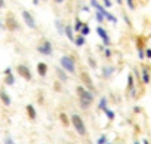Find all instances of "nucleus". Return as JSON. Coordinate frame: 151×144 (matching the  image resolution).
<instances>
[{
  "label": "nucleus",
  "mask_w": 151,
  "mask_h": 144,
  "mask_svg": "<svg viewBox=\"0 0 151 144\" xmlns=\"http://www.w3.org/2000/svg\"><path fill=\"white\" fill-rule=\"evenodd\" d=\"M142 144H150V141H148L147 138H144V140H142Z\"/></svg>",
  "instance_id": "nucleus-42"
},
{
  "label": "nucleus",
  "mask_w": 151,
  "mask_h": 144,
  "mask_svg": "<svg viewBox=\"0 0 151 144\" xmlns=\"http://www.w3.org/2000/svg\"><path fill=\"white\" fill-rule=\"evenodd\" d=\"M58 120H59V123L62 125V128H70V126H71L70 116H68L65 111H61V113L58 114Z\"/></svg>",
  "instance_id": "nucleus-16"
},
{
  "label": "nucleus",
  "mask_w": 151,
  "mask_h": 144,
  "mask_svg": "<svg viewBox=\"0 0 151 144\" xmlns=\"http://www.w3.org/2000/svg\"><path fill=\"white\" fill-rule=\"evenodd\" d=\"M52 2H53V3H56V5H62V3L65 2V0H52Z\"/></svg>",
  "instance_id": "nucleus-40"
},
{
  "label": "nucleus",
  "mask_w": 151,
  "mask_h": 144,
  "mask_svg": "<svg viewBox=\"0 0 151 144\" xmlns=\"http://www.w3.org/2000/svg\"><path fill=\"white\" fill-rule=\"evenodd\" d=\"M104 114L108 117V120H110V122H113V120L116 119V113H114L111 109H107V110H104Z\"/></svg>",
  "instance_id": "nucleus-26"
},
{
  "label": "nucleus",
  "mask_w": 151,
  "mask_h": 144,
  "mask_svg": "<svg viewBox=\"0 0 151 144\" xmlns=\"http://www.w3.org/2000/svg\"><path fill=\"white\" fill-rule=\"evenodd\" d=\"M104 55H105V58H111V55H113L111 49H110V48H105V49H104Z\"/></svg>",
  "instance_id": "nucleus-33"
},
{
  "label": "nucleus",
  "mask_w": 151,
  "mask_h": 144,
  "mask_svg": "<svg viewBox=\"0 0 151 144\" xmlns=\"http://www.w3.org/2000/svg\"><path fill=\"white\" fill-rule=\"evenodd\" d=\"M3 21H5V25H6V30H8V31L17 33V31L21 30V22L18 21V18H17L12 12H8Z\"/></svg>",
  "instance_id": "nucleus-5"
},
{
  "label": "nucleus",
  "mask_w": 151,
  "mask_h": 144,
  "mask_svg": "<svg viewBox=\"0 0 151 144\" xmlns=\"http://www.w3.org/2000/svg\"><path fill=\"white\" fill-rule=\"evenodd\" d=\"M3 144H15V141H14V138H12L11 135H6V137H5Z\"/></svg>",
  "instance_id": "nucleus-31"
},
{
  "label": "nucleus",
  "mask_w": 151,
  "mask_h": 144,
  "mask_svg": "<svg viewBox=\"0 0 151 144\" xmlns=\"http://www.w3.org/2000/svg\"><path fill=\"white\" fill-rule=\"evenodd\" d=\"M88 64H89V67L92 70H96L98 68V62H96V59L93 56H88Z\"/></svg>",
  "instance_id": "nucleus-25"
},
{
  "label": "nucleus",
  "mask_w": 151,
  "mask_h": 144,
  "mask_svg": "<svg viewBox=\"0 0 151 144\" xmlns=\"http://www.w3.org/2000/svg\"><path fill=\"white\" fill-rule=\"evenodd\" d=\"M79 77H80V82H82V85H83L86 89H89L91 92L96 94V86H95V82H93L92 76L88 73V71L82 70L80 73H79Z\"/></svg>",
  "instance_id": "nucleus-6"
},
{
  "label": "nucleus",
  "mask_w": 151,
  "mask_h": 144,
  "mask_svg": "<svg viewBox=\"0 0 151 144\" xmlns=\"http://www.w3.org/2000/svg\"><path fill=\"white\" fill-rule=\"evenodd\" d=\"M99 111H104V110H107L108 109V98L104 95V97H101L99 98V103H98V107H96Z\"/></svg>",
  "instance_id": "nucleus-20"
},
{
  "label": "nucleus",
  "mask_w": 151,
  "mask_h": 144,
  "mask_svg": "<svg viewBox=\"0 0 151 144\" xmlns=\"http://www.w3.org/2000/svg\"><path fill=\"white\" fill-rule=\"evenodd\" d=\"M36 51H37V54H40L43 56H50L53 54V45H52V42L49 39L42 37L39 40V43L36 45Z\"/></svg>",
  "instance_id": "nucleus-3"
},
{
  "label": "nucleus",
  "mask_w": 151,
  "mask_h": 144,
  "mask_svg": "<svg viewBox=\"0 0 151 144\" xmlns=\"http://www.w3.org/2000/svg\"><path fill=\"white\" fill-rule=\"evenodd\" d=\"M59 67L64 68L68 75H76L77 73V65H76V58L73 55H62L59 58Z\"/></svg>",
  "instance_id": "nucleus-1"
},
{
  "label": "nucleus",
  "mask_w": 151,
  "mask_h": 144,
  "mask_svg": "<svg viewBox=\"0 0 151 144\" xmlns=\"http://www.w3.org/2000/svg\"><path fill=\"white\" fill-rule=\"evenodd\" d=\"M70 120H71V126L74 128V131L77 132L80 137H86L88 135V128H86V123L83 120V117L77 113H74L70 116Z\"/></svg>",
  "instance_id": "nucleus-2"
},
{
  "label": "nucleus",
  "mask_w": 151,
  "mask_h": 144,
  "mask_svg": "<svg viewBox=\"0 0 151 144\" xmlns=\"http://www.w3.org/2000/svg\"><path fill=\"white\" fill-rule=\"evenodd\" d=\"M47 71H49V65H47V62H45V61L37 62V65H36V73H37L42 79L47 76Z\"/></svg>",
  "instance_id": "nucleus-12"
},
{
  "label": "nucleus",
  "mask_w": 151,
  "mask_h": 144,
  "mask_svg": "<svg viewBox=\"0 0 151 144\" xmlns=\"http://www.w3.org/2000/svg\"><path fill=\"white\" fill-rule=\"evenodd\" d=\"M15 70H17V75L19 77H22L25 82H31L33 80V71H31V68L27 64H18L15 67Z\"/></svg>",
  "instance_id": "nucleus-7"
},
{
  "label": "nucleus",
  "mask_w": 151,
  "mask_h": 144,
  "mask_svg": "<svg viewBox=\"0 0 151 144\" xmlns=\"http://www.w3.org/2000/svg\"><path fill=\"white\" fill-rule=\"evenodd\" d=\"M21 17H22V21L24 24L30 28V30H36L37 28V22H36V18L34 15L28 11V9H22L21 11Z\"/></svg>",
  "instance_id": "nucleus-8"
},
{
  "label": "nucleus",
  "mask_w": 151,
  "mask_h": 144,
  "mask_svg": "<svg viewBox=\"0 0 151 144\" xmlns=\"http://www.w3.org/2000/svg\"><path fill=\"white\" fill-rule=\"evenodd\" d=\"M76 94H77L79 101H85V103H88V104H92L93 100H95V94L91 92L89 89H86L82 83L76 86Z\"/></svg>",
  "instance_id": "nucleus-4"
},
{
  "label": "nucleus",
  "mask_w": 151,
  "mask_h": 144,
  "mask_svg": "<svg viewBox=\"0 0 151 144\" xmlns=\"http://www.w3.org/2000/svg\"><path fill=\"white\" fill-rule=\"evenodd\" d=\"M107 143H108V138H107L105 134H102V135L96 140V144H107Z\"/></svg>",
  "instance_id": "nucleus-29"
},
{
  "label": "nucleus",
  "mask_w": 151,
  "mask_h": 144,
  "mask_svg": "<svg viewBox=\"0 0 151 144\" xmlns=\"http://www.w3.org/2000/svg\"><path fill=\"white\" fill-rule=\"evenodd\" d=\"M95 20H96V22H98L99 25L105 21V18L102 17V14H101V12H98V11H95Z\"/></svg>",
  "instance_id": "nucleus-28"
},
{
  "label": "nucleus",
  "mask_w": 151,
  "mask_h": 144,
  "mask_svg": "<svg viewBox=\"0 0 151 144\" xmlns=\"http://www.w3.org/2000/svg\"><path fill=\"white\" fill-rule=\"evenodd\" d=\"M0 103L5 107H11L12 106V97L9 95V92L5 88H0Z\"/></svg>",
  "instance_id": "nucleus-10"
},
{
  "label": "nucleus",
  "mask_w": 151,
  "mask_h": 144,
  "mask_svg": "<svg viewBox=\"0 0 151 144\" xmlns=\"http://www.w3.org/2000/svg\"><path fill=\"white\" fill-rule=\"evenodd\" d=\"M141 80L144 85H150L151 82V73H150V67L148 65H142L141 67Z\"/></svg>",
  "instance_id": "nucleus-13"
},
{
  "label": "nucleus",
  "mask_w": 151,
  "mask_h": 144,
  "mask_svg": "<svg viewBox=\"0 0 151 144\" xmlns=\"http://www.w3.org/2000/svg\"><path fill=\"white\" fill-rule=\"evenodd\" d=\"M126 5L130 11H135L136 9V5H135V0H126Z\"/></svg>",
  "instance_id": "nucleus-30"
},
{
  "label": "nucleus",
  "mask_w": 151,
  "mask_h": 144,
  "mask_svg": "<svg viewBox=\"0 0 151 144\" xmlns=\"http://www.w3.org/2000/svg\"><path fill=\"white\" fill-rule=\"evenodd\" d=\"M39 103H40V104H43V91H40V92H39Z\"/></svg>",
  "instance_id": "nucleus-38"
},
{
  "label": "nucleus",
  "mask_w": 151,
  "mask_h": 144,
  "mask_svg": "<svg viewBox=\"0 0 151 144\" xmlns=\"http://www.w3.org/2000/svg\"><path fill=\"white\" fill-rule=\"evenodd\" d=\"M135 85H136V82H135V77H133V75H132V73H129V75H127V85H126V92H132V91L135 89Z\"/></svg>",
  "instance_id": "nucleus-18"
},
{
  "label": "nucleus",
  "mask_w": 151,
  "mask_h": 144,
  "mask_svg": "<svg viewBox=\"0 0 151 144\" xmlns=\"http://www.w3.org/2000/svg\"><path fill=\"white\" fill-rule=\"evenodd\" d=\"M53 24H55V28H56L58 34H64V31H65V24H64V21L59 20V18H56Z\"/></svg>",
  "instance_id": "nucleus-19"
},
{
  "label": "nucleus",
  "mask_w": 151,
  "mask_h": 144,
  "mask_svg": "<svg viewBox=\"0 0 151 144\" xmlns=\"http://www.w3.org/2000/svg\"><path fill=\"white\" fill-rule=\"evenodd\" d=\"M145 58L151 59V48H145Z\"/></svg>",
  "instance_id": "nucleus-34"
},
{
  "label": "nucleus",
  "mask_w": 151,
  "mask_h": 144,
  "mask_svg": "<svg viewBox=\"0 0 151 144\" xmlns=\"http://www.w3.org/2000/svg\"><path fill=\"white\" fill-rule=\"evenodd\" d=\"M64 34H65V37H67L70 42H74L76 34H74V28H73L71 24H65V31H64Z\"/></svg>",
  "instance_id": "nucleus-17"
},
{
  "label": "nucleus",
  "mask_w": 151,
  "mask_h": 144,
  "mask_svg": "<svg viewBox=\"0 0 151 144\" xmlns=\"http://www.w3.org/2000/svg\"><path fill=\"white\" fill-rule=\"evenodd\" d=\"M73 43H74L76 46H77V48H83V46H85V43H86V37H83L82 34H77Z\"/></svg>",
  "instance_id": "nucleus-22"
},
{
  "label": "nucleus",
  "mask_w": 151,
  "mask_h": 144,
  "mask_svg": "<svg viewBox=\"0 0 151 144\" xmlns=\"http://www.w3.org/2000/svg\"><path fill=\"white\" fill-rule=\"evenodd\" d=\"M0 30H6V25H5V21L0 20Z\"/></svg>",
  "instance_id": "nucleus-39"
},
{
  "label": "nucleus",
  "mask_w": 151,
  "mask_h": 144,
  "mask_svg": "<svg viewBox=\"0 0 151 144\" xmlns=\"http://www.w3.org/2000/svg\"><path fill=\"white\" fill-rule=\"evenodd\" d=\"M83 21L79 18V17H76L74 18V24H73V28H74V33H80V30H82V27H83Z\"/></svg>",
  "instance_id": "nucleus-21"
},
{
  "label": "nucleus",
  "mask_w": 151,
  "mask_h": 144,
  "mask_svg": "<svg viewBox=\"0 0 151 144\" xmlns=\"http://www.w3.org/2000/svg\"><path fill=\"white\" fill-rule=\"evenodd\" d=\"M132 75H133V77H135V80H136V82H141V83H142V80H141V70H139L138 67H135V68H133Z\"/></svg>",
  "instance_id": "nucleus-27"
},
{
  "label": "nucleus",
  "mask_w": 151,
  "mask_h": 144,
  "mask_svg": "<svg viewBox=\"0 0 151 144\" xmlns=\"http://www.w3.org/2000/svg\"><path fill=\"white\" fill-rule=\"evenodd\" d=\"M133 111H135V113H141L142 109H141V107H133Z\"/></svg>",
  "instance_id": "nucleus-41"
},
{
  "label": "nucleus",
  "mask_w": 151,
  "mask_h": 144,
  "mask_svg": "<svg viewBox=\"0 0 151 144\" xmlns=\"http://www.w3.org/2000/svg\"><path fill=\"white\" fill-rule=\"evenodd\" d=\"M123 18H124V21H126V24H127L129 27H132V22H130V20H129V17H127L126 14H123Z\"/></svg>",
  "instance_id": "nucleus-36"
},
{
  "label": "nucleus",
  "mask_w": 151,
  "mask_h": 144,
  "mask_svg": "<svg viewBox=\"0 0 151 144\" xmlns=\"http://www.w3.org/2000/svg\"><path fill=\"white\" fill-rule=\"evenodd\" d=\"M3 83H5L6 86H14V85H15V75L12 73V75L5 76V77H3Z\"/></svg>",
  "instance_id": "nucleus-23"
},
{
  "label": "nucleus",
  "mask_w": 151,
  "mask_h": 144,
  "mask_svg": "<svg viewBox=\"0 0 151 144\" xmlns=\"http://www.w3.org/2000/svg\"><path fill=\"white\" fill-rule=\"evenodd\" d=\"M96 34L99 36V39L102 40V45L105 46V48H108L110 45H111V39H110V34L107 33V30L102 27V25H98L96 27Z\"/></svg>",
  "instance_id": "nucleus-9"
},
{
  "label": "nucleus",
  "mask_w": 151,
  "mask_h": 144,
  "mask_svg": "<svg viewBox=\"0 0 151 144\" xmlns=\"http://www.w3.org/2000/svg\"><path fill=\"white\" fill-rule=\"evenodd\" d=\"M55 75H56V79H58L61 83H67V82H68V79H70V75L67 73V71H65L64 68H61L59 65H56V67H55Z\"/></svg>",
  "instance_id": "nucleus-11"
},
{
  "label": "nucleus",
  "mask_w": 151,
  "mask_h": 144,
  "mask_svg": "<svg viewBox=\"0 0 151 144\" xmlns=\"http://www.w3.org/2000/svg\"><path fill=\"white\" fill-rule=\"evenodd\" d=\"M25 114H27V117H28L31 122L37 119V110H36L34 104H27V106H25Z\"/></svg>",
  "instance_id": "nucleus-15"
},
{
  "label": "nucleus",
  "mask_w": 151,
  "mask_h": 144,
  "mask_svg": "<svg viewBox=\"0 0 151 144\" xmlns=\"http://www.w3.org/2000/svg\"><path fill=\"white\" fill-rule=\"evenodd\" d=\"M116 2H117L119 5H123V0H116Z\"/></svg>",
  "instance_id": "nucleus-43"
},
{
  "label": "nucleus",
  "mask_w": 151,
  "mask_h": 144,
  "mask_svg": "<svg viewBox=\"0 0 151 144\" xmlns=\"http://www.w3.org/2000/svg\"><path fill=\"white\" fill-rule=\"evenodd\" d=\"M6 8V0H0V9H5Z\"/></svg>",
  "instance_id": "nucleus-37"
},
{
  "label": "nucleus",
  "mask_w": 151,
  "mask_h": 144,
  "mask_svg": "<svg viewBox=\"0 0 151 144\" xmlns=\"http://www.w3.org/2000/svg\"><path fill=\"white\" fill-rule=\"evenodd\" d=\"M114 73H116V67H114V65H104V67L101 68V76H102V79H110Z\"/></svg>",
  "instance_id": "nucleus-14"
},
{
  "label": "nucleus",
  "mask_w": 151,
  "mask_h": 144,
  "mask_svg": "<svg viewBox=\"0 0 151 144\" xmlns=\"http://www.w3.org/2000/svg\"><path fill=\"white\" fill-rule=\"evenodd\" d=\"M3 75H5V76H8V75H12V67H6V68L3 70Z\"/></svg>",
  "instance_id": "nucleus-35"
},
{
  "label": "nucleus",
  "mask_w": 151,
  "mask_h": 144,
  "mask_svg": "<svg viewBox=\"0 0 151 144\" xmlns=\"http://www.w3.org/2000/svg\"><path fill=\"white\" fill-rule=\"evenodd\" d=\"M79 34H82V36H83V37H86V36H89V34H91V27H89V25H88V24H86V22H85V24H83V27H82V30H80V33H79Z\"/></svg>",
  "instance_id": "nucleus-24"
},
{
  "label": "nucleus",
  "mask_w": 151,
  "mask_h": 144,
  "mask_svg": "<svg viewBox=\"0 0 151 144\" xmlns=\"http://www.w3.org/2000/svg\"><path fill=\"white\" fill-rule=\"evenodd\" d=\"M133 144H141V143H139L138 140H135V141H133Z\"/></svg>",
  "instance_id": "nucleus-44"
},
{
  "label": "nucleus",
  "mask_w": 151,
  "mask_h": 144,
  "mask_svg": "<svg viewBox=\"0 0 151 144\" xmlns=\"http://www.w3.org/2000/svg\"><path fill=\"white\" fill-rule=\"evenodd\" d=\"M102 6L107 9V8H111L113 6V2H111V0H102Z\"/></svg>",
  "instance_id": "nucleus-32"
}]
</instances>
